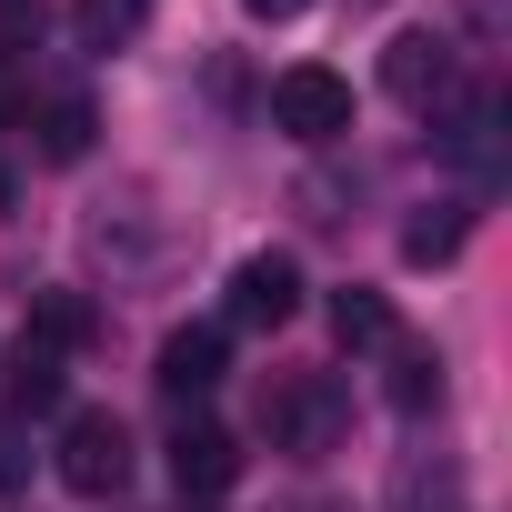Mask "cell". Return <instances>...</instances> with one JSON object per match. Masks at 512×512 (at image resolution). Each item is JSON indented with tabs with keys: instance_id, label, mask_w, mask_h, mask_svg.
Returning <instances> with one entry per match:
<instances>
[{
	"instance_id": "cell-20",
	"label": "cell",
	"mask_w": 512,
	"mask_h": 512,
	"mask_svg": "<svg viewBox=\"0 0 512 512\" xmlns=\"http://www.w3.org/2000/svg\"><path fill=\"white\" fill-rule=\"evenodd\" d=\"M352 11H372V0H352Z\"/></svg>"
},
{
	"instance_id": "cell-3",
	"label": "cell",
	"mask_w": 512,
	"mask_h": 512,
	"mask_svg": "<svg viewBox=\"0 0 512 512\" xmlns=\"http://www.w3.org/2000/svg\"><path fill=\"white\" fill-rule=\"evenodd\" d=\"M382 91H392L402 111H452L462 51H452L442 31H392V41H382Z\"/></svg>"
},
{
	"instance_id": "cell-15",
	"label": "cell",
	"mask_w": 512,
	"mask_h": 512,
	"mask_svg": "<svg viewBox=\"0 0 512 512\" xmlns=\"http://www.w3.org/2000/svg\"><path fill=\"white\" fill-rule=\"evenodd\" d=\"M41 21H51V0H0V51L41 41Z\"/></svg>"
},
{
	"instance_id": "cell-7",
	"label": "cell",
	"mask_w": 512,
	"mask_h": 512,
	"mask_svg": "<svg viewBox=\"0 0 512 512\" xmlns=\"http://www.w3.org/2000/svg\"><path fill=\"white\" fill-rule=\"evenodd\" d=\"M221 362H231V342H221L211 322H191V332L161 342V392H171V402H201V392H221Z\"/></svg>"
},
{
	"instance_id": "cell-10",
	"label": "cell",
	"mask_w": 512,
	"mask_h": 512,
	"mask_svg": "<svg viewBox=\"0 0 512 512\" xmlns=\"http://www.w3.org/2000/svg\"><path fill=\"white\" fill-rule=\"evenodd\" d=\"M101 322H91V302L81 292H31V332L21 342H41V352H81Z\"/></svg>"
},
{
	"instance_id": "cell-12",
	"label": "cell",
	"mask_w": 512,
	"mask_h": 512,
	"mask_svg": "<svg viewBox=\"0 0 512 512\" xmlns=\"http://www.w3.org/2000/svg\"><path fill=\"white\" fill-rule=\"evenodd\" d=\"M11 412H61V352H41V342L11 352Z\"/></svg>"
},
{
	"instance_id": "cell-16",
	"label": "cell",
	"mask_w": 512,
	"mask_h": 512,
	"mask_svg": "<svg viewBox=\"0 0 512 512\" xmlns=\"http://www.w3.org/2000/svg\"><path fill=\"white\" fill-rule=\"evenodd\" d=\"M241 11H251V21H302L312 0H241Z\"/></svg>"
},
{
	"instance_id": "cell-11",
	"label": "cell",
	"mask_w": 512,
	"mask_h": 512,
	"mask_svg": "<svg viewBox=\"0 0 512 512\" xmlns=\"http://www.w3.org/2000/svg\"><path fill=\"white\" fill-rule=\"evenodd\" d=\"M141 21H151V0H71L81 51H131V41H141Z\"/></svg>"
},
{
	"instance_id": "cell-8",
	"label": "cell",
	"mask_w": 512,
	"mask_h": 512,
	"mask_svg": "<svg viewBox=\"0 0 512 512\" xmlns=\"http://www.w3.org/2000/svg\"><path fill=\"white\" fill-rule=\"evenodd\" d=\"M332 342L342 352H402V312L352 282V292H332Z\"/></svg>"
},
{
	"instance_id": "cell-17",
	"label": "cell",
	"mask_w": 512,
	"mask_h": 512,
	"mask_svg": "<svg viewBox=\"0 0 512 512\" xmlns=\"http://www.w3.org/2000/svg\"><path fill=\"white\" fill-rule=\"evenodd\" d=\"M0 482H21V432H0Z\"/></svg>"
},
{
	"instance_id": "cell-4",
	"label": "cell",
	"mask_w": 512,
	"mask_h": 512,
	"mask_svg": "<svg viewBox=\"0 0 512 512\" xmlns=\"http://www.w3.org/2000/svg\"><path fill=\"white\" fill-rule=\"evenodd\" d=\"M332 422H342V402H332V382H312V372H282V382L262 392V432H272V452H322Z\"/></svg>"
},
{
	"instance_id": "cell-13",
	"label": "cell",
	"mask_w": 512,
	"mask_h": 512,
	"mask_svg": "<svg viewBox=\"0 0 512 512\" xmlns=\"http://www.w3.org/2000/svg\"><path fill=\"white\" fill-rule=\"evenodd\" d=\"M382 362H392V402H402V412H442V352H412V342H402V352H382Z\"/></svg>"
},
{
	"instance_id": "cell-6",
	"label": "cell",
	"mask_w": 512,
	"mask_h": 512,
	"mask_svg": "<svg viewBox=\"0 0 512 512\" xmlns=\"http://www.w3.org/2000/svg\"><path fill=\"white\" fill-rule=\"evenodd\" d=\"M171 482L201 492V502L231 492V482H241V442H231L221 422H181V442H171Z\"/></svg>"
},
{
	"instance_id": "cell-18",
	"label": "cell",
	"mask_w": 512,
	"mask_h": 512,
	"mask_svg": "<svg viewBox=\"0 0 512 512\" xmlns=\"http://www.w3.org/2000/svg\"><path fill=\"white\" fill-rule=\"evenodd\" d=\"M0 211H11V171H0Z\"/></svg>"
},
{
	"instance_id": "cell-19",
	"label": "cell",
	"mask_w": 512,
	"mask_h": 512,
	"mask_svg": "<svg viewBox=\"0 0 512 512\" xmlns=\"http://www.w3.org/2000/svg\"><path fill=\"white\" fill-rule=\"evenodd\" d=\"M0 121H11V91H0Z\"/></svg>"
},
{
	"instance_id": "cell-14",
	"label": "cell",
	"mask_w": 512,
	"mask_h": 512,
	"mask_svg": "<svg viewBox=\"0 0 512 512\" xmlns=\"http://www.w3.org/2000/svg\"><path fill=\"white\" fill-rule=\"evenodd\" d=\"M91 131H101V121H91V101H51V111H41V161H81V151H91Z\"/></svg>"
},
{
	"instance_id": "cell-9",
	"label": "cell",
	"mask_w": 512,
	"mask_h": 512,
	"mask_svg": "<svg viewBox=\"0 0 512 512\" xmlns=\"http://www.w3.org/2000/svg\"><path fill=\"white\" fill-rule=\"evenodd\" d=\"M462 231H472V211H462V201H432L422 221H402V262H412V272H442L452 251H462Z\"/></svg>"
},
{
	"instance_id": "cell-1",
	"label": "cell",
	"mask_w": 512,
	"mask_h": 512,
	"mask_svg": "<svg viewBox=\"0 0 512 512\" xmlns=\"http://www.w3.org/2000/svg\"><path fill=\"white\" fill-rule=\"evenodd\" d=\"M51 472H61V492H81V502H111V492L131 482V432H121V412H71V422H61V452H51Z\"/></svg>"
},
{
	"instance_id": "cell-5",
	"label": "cell",
	"mask_w": 512,
	"mask_h": 512,
	"mask_svg": "<svg viewBox=\"0 0 512 512\" xmlns=\"http://www.w3.org/2000/svg\"><path fill=\"white\" fill-rule=\"evenodd\" d=\"M302 312V262L292 251H251V262L231 272V322L241 332H282Z\"/></svg>"
},
{
	"instance_id": "cell-2",
	"label": "cell",
	"mask_w": 512,
	"mask_h": 512,
	"mask_svg": "<svg viewBox=\"0 0 512 512\" xmlns=\"http://www.w3.org/2000/svg\"><path fill=\"white\" fill-rule=\"evenodd\" d=\"M272 131H282V141H302V151L342 141V131H352V81H342V71H322V61L282 71V81H272Z\"/></svg>"
}]
</instances>
